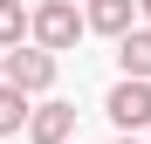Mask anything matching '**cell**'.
I'll list each match as a JSON object with an SVG mask.
<instances>
[{
  "label": "cell",
  "mask_w": 151,
  "mask_h": 144,
  "mask_svg": "<svg viewBox=\"0 0 151 144\" xmlns=\"http://www.w3.org/2000/svg\"><path fill=\"white\" fill-rule=\"evenodd\" d=\"M137 14H144V21H151V0H137Z\"/></svg>",
  "instance_id": "cell-10"
},
{
  "label": "cell",
  "mask_w": 151,
  "mask_h": 144,
  "mask_svg": "<svg viewBox=\"0 0 151 144\" xmlns=\"http://www.w3.org/2000/svg\"><path fill=\"white\" fill-rule=\"evenodd\" d=\"M69 144H83V137H69Z\"/></svg>",
  "instance_id": "cell-11"
},
{
  "label": "cell",
  "mask_w": 151,
  "mask_h": 144,
  "mask_svg": "<svg viewBox=\"0 0 151 144\" xmlns=\"http://www.w3.org/2000/svg\"><path fill=\"white\" fill-rule=\"evenodd\" d=\"M103 117H110L117 130H151V76H124L103 96Z\"/></svg>",
  "instance_id": "cell-3"
},
{
  "label": "cell",
  "mask_w": 151,
  "mask_h": 144,
  "mask_svg": "<svg viewBox=\"0 0 151 144\" xmlns=\"http://www.w3.org/2000/svg\"><path fill=\"white\" fill-rule=\"evenodd\" d=\"M137 21V0H83V34H124Z\"/></svg>",
  "instance_id": "cell-5"
},
{
  "label": "cell",
  "mask_w": 151,
  "mask_h": 144,
  "mask_svg": "<svg viewBox=\"0 0 151 144\" xmlns=\"http://www.w3.org/2000/svg\"><path fill=\"white\" fill-rule=\"evenodd\" d=\"M110 144H144V130H117V137H110Z\"/></svg>",
  "instance_id": "cell-9"
},
{
  "label": "cell",
  "mask_w": 151,
  "mask_h": 144,
  "mask_svg": "<svg viewBox=\"0 0 151 144\" xmlns=\"http://www.w3.org/2000/svg\"><path fill=\"white\" fill-rule=\"evenodd\" d=\"M55 76H62V55H48L41 41L21 34V41L0 48V82H14L21 96H48V89H55Z\"/></svg>",
  "instance_id": "cell-1"
},
{
  "label": "cell",
  "mask_w": 151,
  "mask_h": 144,
  "mask_svg": "<svg viewBox=\"0 0 151 144\" xmlns=\"http://www.w3.org/2000/svg\"><path fill=\"white\" fill-rule=\"evenodd\" d=\"M28 144H69L76 137V103H62V96H41V103H28Z\"/></svg>",
  "instance_id": "cell-4"
},
{
  "label": "cell",
  "mask_w": 151,
  "mask_h": 144,
  "mask_svg": "<svg viewBox=\"0 0 151 144\" xmlns=\"http://www.w3.org/2000/svg\"><path fill=\"white\" fill-rule=\"evenodd\" d=\"M28 41H41L48 55H69V48L83 41V7H76V0H41V7H28Z\"/></svg>",
  "instance_id": "cell-2"
},
{
  "label": "cell",
  "mask_w": 151,
  "mask_h": 144,
  "mask_svg": "<svg viewBox=\"0 0 151 144\" xmlns=\"http://www.w3.org/2000/svg\"><path fill=\"white\" fill-rule=\"evenodd\" d=\"M76 7H83V0H76Z\"/></svg>",
  "instance_id": "cell-12"
},
{
  "label": "cell",
  "mask_w": 151,
  "mask_h": 144,
  "mask_svg": "<svg viewBox=\"0 0 151 144\" xmlns=\"http://www.w3.org/2000/svg\"><path fill=\"white\" fill-rule=\"evenodd\" d=\"M144 144H151V137H144Z\"/></svg>",
  "instance_id": "cell-13"
},
{
  "label": "cell",
  "mask_w": 151,
  "mask_h": 144,
  "mask_svg": "<svg viewBox=\"0 0 151 144\" xmlns=\"http://www.w3.org/2000/svg\"><path fill=\"white\" fill-rule=\"evenodd\" d=\"M21 34H28V7H21V0H0V48L21 41Z\"/></svg>",
  "instance_id": "cell-8"
},
{
  "label": "cell",
  "mask_w": 151,
  "mask_h": 144,
  "mask_svg": "<svg viewBox=\"0 0 151 144\" xmlns=\"http://www.w3.org/2000/svg\"><path fill=\"white\" fill-rule=\"evenodd\" d=\"M28 103H35V96H21L14 82H0V137H14L21 124H28Z\"/></svg>",
  "instance_id": "cell-7"
},
{
  "label": "cell",
  "mask_w": 151,
  "mask_h": 144,
  "mask_svg": "<svg viewBox=\"0 0 151 144\" xmlns=\"http://www.w3.org/2000/svg\"><path fill=\"white\" fill-rule=\"evenodd\" d=\"M117 69H124V76H151V28L131 21V28L117 34Z\"/></svg>",
  "instance_id": "cell-6"
}]
</instances>
